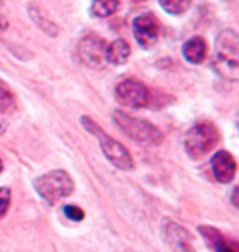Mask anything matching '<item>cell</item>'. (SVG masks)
Here are the masks:
<instances>
[{"label": "cell", "instance_id": "obj_1", "mask_svg": "<svg viewBox=\"0 0 239 252\" xmlns=\"http://www.w3.org/2000/svg\"><path fill=\"white\" fill-rule=\"evenodd\" d=\"M216 67L230 80L238 79L239 38L233 30H225L216 38Z\"/></svg>", "mask_w": 239, "mask_h": 252}, {"label": "cell", "instance_id": "obj_2", "mask_svg": "<svg viewBox=\"0 0 239 252\" xmlns=\"http://www.w3.org/2000/svg\"><path fill=\"white\" fill-rule=\"evenodd\" d=\"M113 122L130 139L136 141V143L146 144V146L147 144H151V146L161 144L162 133L154 125L147 123L144 120L133 118V117H130L128 113L116 110V112H113Z\"/></svg>", "mask_w": 239, "mask_h": 252}, {"label": "cell", "instance_id": "obj_3", "mask_svg": "<svg viewBox=\"0 0 239 252\" xmlns=\"http://www.w3.org/2000/svg\"><path fill=\"white\" fill-rule=\"evenodd\" d=\"M34 189L48 205H54L56 201L72 193L74 184L68 172L53 170V172L44 174L43 177H38L34 180Z\"/></svg>", "mask_w": 239, "mask_h": 252}, {"label": "cell", "instance_id": "obj_4", "mask_svg": "<svg viewBox=\"0 0 239 252\" xmlns=\"http://www.w3.org/2000/svg\"><path fill=\"white\" fill-rule=\"evenodd\" d=\"M82 125L87 128L89 133L99 136L102 151H103V154L108 158V160L111 164L116 165V167L121 169V170H131V169H133L135 164H133V160H131V156H130L128 151H126L125 146H121L118 141L113 139L111 136L105 134L103 131L100 129V126L97 123H94L89 117L82 118Z\"/></svg>", "mask_w": 239, "mask_h": 252}, {"label": "cell", "instance_id": "obj_5", "mask_svg": "<svg viewBox=\"0 0 239 252\" xmlns=\"http://www.w3.org/2000/svg\"><path fill=\"white\" fill-rule=\"evenodd\" d=\"M218 139L220 134L211 123H198L187 131L184 139L185 151L190 158H200L215 148Z\"/></svg>", "mask_w": 239, "mask_h": 252}, {"label": "cell", "instance_id": "obj_6", "mask_svg": "<svg viewBox=\"0 0 239 252\" xmlns=\"http://www.w3.org/2000/svg\"><path fill=\"white\" fill-rule=\"evenodd\" d=\"M116 102L128 108H143L149 103V90L136 79H125L115 89Z\"/></svg>", "mask_w": 239, "mask_h": 252}, {"label": "cell", "instance_id": "obj_7", "mask_svg": "<svg viewBox=\"0 0 239 252\" xmlns=\"http://www.w3.org/2000/svg\"><path fill=\"white\" fill-rule=\"evenodd\" d=\"M106 44L99 36H87L79 44V58L87 67L100 69L106 63Z\"/></svg>", "mask_w": 239, "mask_h": 252}, {"label": "cell", "instance_id": "obj_8", "mask_svg": "<svg viewBox=\"0 0 239 252\" xmlns=\"http://www.w3.org/2000/svg\"><path fill=\"white\" fill-rule=\"evenodd\" d=\"M133 33L139 46L147 49L154 46L159 38V25L152 15H139L133 22Z\"/></svg>", "mask_w": 239, "mask_h": 252}, {"label": "cell", "instance_id": "obj_9", "mask_svg": "<svg viewBox=\"0 0 239 252\" xmlns=\"http://www.w3.org/2000/svg\"><path fill=\"white\" fill-rule=\"evenodd\" d=\"M162 236L172 252H193L190 234L174 221L166 220L162 224Z\"/></svg>", "mask_w": 239, "mask_h": 252}, {"label": "cell", "instance_id": "obj_10", "mask_svg": "<svg viewBox=\"0 0 239 252\" xmlns=\"http://www.w3.org/2000/svg\"><path fill=\"white\" fill-rule=\"evenodd\" d=\"M211 167L215 179L220 184H230L236 175V160L226 151H220V153L213 156Z\"/></svg>", "mask_w": 239, "mask_h": 252}, {"label": "cell", "instance_id": "obj_11", "mask_svg": "<svg viewBox=\"0 0 239 252\" xmlns=\"http://www.w3.org/2000/svg\"><path fill=\"white\" fill-rule=\"evenodd\" d=\"M182 53H184V58L192 64H200L206 56V43L205 39L200 36H195L189 39L184 48H182Z\"/></svg>", "mask_w": 239, "mask_h": 252}, {"label": "cell", "instance_id": "obj_12", "mask_svg": "<svg viewBox=\"0 0 239 252\" xmlns=\"http://www.w3.org/2000/svg\"><path fill=\"white\" fill-rule=\"evenodd\" d=\"M130 44L125 39H116L106 46V63L110 64H123L130 58Z\"/></svg>", "mask_w": 239, "mask_h": 252}, {"label": "cell", "instance_id": "obj_13", "mask_svg": "<svg viewBox=\"0 0 239 252\" xmlns=\"http://www.w3.org/2000/svg\"><path fill=\"white\" fill-rule=\"evenodd\" d=\"M200 231L205 234V239L210 241L211 248L215 249V252H236L235 248H231V246L226 243L225 238L220 234V231H216L213 228H206V226H202Z\"/></svg>", "mask_w": 239, "mask_h": 252}, {"label": "cell", "instance_id": "obj_14", "mask_svg": "<svg viewBox=\"0 0 239 252\" xmlns=\"http://www.w3.org/2000/svg\"><path fill=\"white\" fill-rule=\"evenodd\" d=\"M17 107V100L12 90L7 87V84H3L0 80V113H10L13 112Z\"/></svg>", "mask_w": 239, "mask_h": 252}, {"label": "cell", "instance_id": "obj_15", "mask_svg": "<svg viewBox=\"0 0 239 252\" xmlns=\"http://www.w3.org/2000/svg\"><path fill=\"white\" fill-rule=\"evenodd\" d=\"M120 7L118 2L115 0H108V2H95L92 3V13L95 17H108Z\"/></svg>", "mask_w": 239, "mask_h": 252}, {"label": "cell", "instance_id": "obj_16", "mask_svg": "<svg viewBox=\"0 0 239 252\" xmlns=\"http://www.w3.org/2000/svg\"><path fill=\"white\" fill-rule=\"evenodd\" d=\"M161 7L164 8L167 13L180 15L190 7V2H187V0H162Z\"/></svg>", "mask_w": 239, "mask_h": 252}, {"label": "cell", "instance_id": "obj_17", "mask_svg": "<svg viewBox=\"0 0 239 252\" xmlns=\"http://www.w3.org/2000/svg\"><path fill=\"white\" fill-rule=\"evenodd\" d=\"M64 215L72 221H80V220H84V216H85L84 211L80 210L79 206H74V205L64 206Z\"/></svg>", "mask_w": 239, "mask_h": 252}, {"label": "cell", "instance_id": "obj_18", "mask_svg": "<svg viewBox=\"0 0 239 252\" xmlns=\"http://www.w3.org/2000/svg\"><path fill=\"white\" fill-rule=\"evenodd\" d=\"M10 205V190L8 189H0V218L7 213Z\"/></svg>", "mask_w": 239, "mask_h": 252}, {"label": "cell", "instance_id": "obj_19", "mask_svg": "<svg viewBox=\"0 0 239 252\" xmlns=\"http://www.w3.org/2000/svg\"><path fill=\"white\" fill-rule=\"evenodd\" d=\"M2 169H3V164H2V160H0V172H2Z\"/></svg>", "mask_w": 239, "mask_h": 252}]
</instances>
